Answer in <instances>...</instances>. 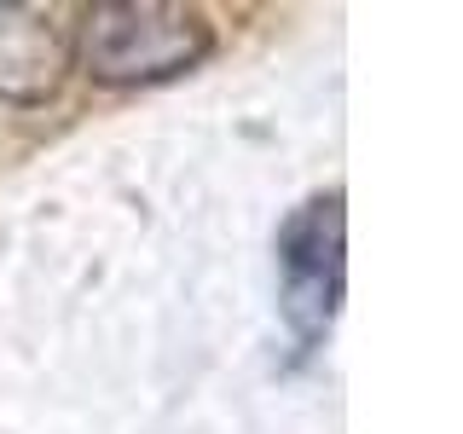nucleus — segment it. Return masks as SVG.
I'll return each mask as SVG.
<instances>
[{
  "label": "nucleus",
  "instance_id": "obj_1",
  "mask_svg": "<svg viewBox=\"0 0 463 434\" xmlns=\"http://www.w3.org/2000/svg\"><path fill=\"white\" fill-rule=\"evenodd\" d=\"M70 47L99 87H163L214 52V24L174 0H99L81 12Z\"/></svg>",
  "mask_w": 463,
  "mask_h": 434
},
{
  "label": "nucleus",
  "instance_id": "obj_2",
  "mask_svg": "<svg viewBox=\"0 0 463 434\" xmlns=\"http://www.w3.org/2000/svg\"><path fill=\"white\" fill-rule=\"evenodd\" d=\"M272 272H279V318L296 359H313L330 342L347 296V209L342 192H313L307 203L279 221L272 238Z\"/></svg>",
  "mask_w": 463,
  "mask_h": 434
},
{
  "label": "nucleus",
  "instance_id": "obj_3",
  "mask_svg": "<svg viewBox=\"0 0 463 434\" xmlns=\"http://www.w3.org/2000/svg\"><path fill=\"white\" fill-rule=\"evenodd\" d=\"M70 47L58 12L0 0V105H47L64 81Z\"/></svg>",
  "mask_w": 463,
  "mask_h": 434
}]
</instances>
